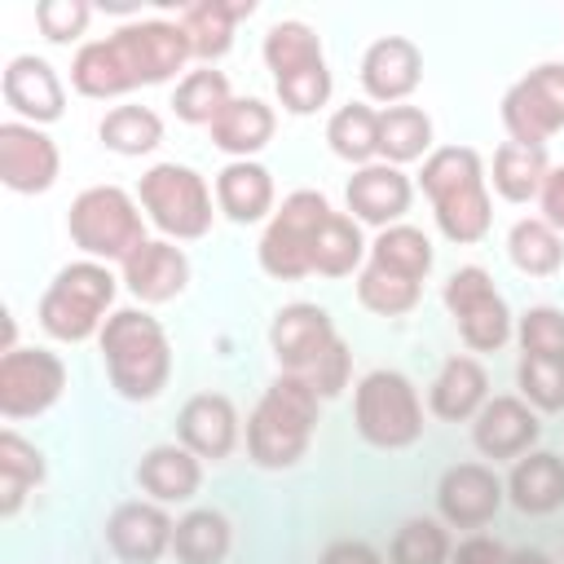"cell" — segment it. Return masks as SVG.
I'll return each instance as SVG.
<instances>
[{
	"mask_svg": "<svg viewBox=\"0 0 564 564\" xmlns=\"http://www.w3.org/2000/svg\"><path fill=\"white\" fill-rule=\"evenodd\" d=\"M0 97L9 106V119L22 123H57L66 115V79L57 66L40 53H13L0 70Z\"/></svg>",
	"mask_w": 564,
	"mask_h": 564,
	"instance_id": "obj_16",
	"label": "cell"
},
{
	"mask_svg": "<svg viewBox=\"0 0 564 564\" xmlns=\"http://www.w3.org/2000/svg\"><path fill=\"white\" fill-rule=\"evenodd\" d=\"M489 370L476 352H454L441 361L436 379L427 383V410L441 423H471L489 401Z\"/></svg>",
	"mask_w": 564,
	"mask_h": 564,
	"instance_id": "obj_25",
	"label": "cell"
},
{
	"mask_svg": "<svg viewBox=\"0 0 564 564\" xmlns=\"http://www.w3.org/2000/svg\"><path fill=\"white\" fill-rule=\"evenodd\" d=\"M251 13H256V0H198V4H181L176 22L189 35L194 62L198 66H216L234 48L238 22H247Z\"/></svg>",
	"mask_w": 564,
	"mask_h": 564,
	"instance_id": "obj_27",
	"label": "cell"
},
{
	"mask_svg": "<svg viewBox=\"0 0 564 564\" xmlns=\"http://www.w3.org/2000/svg\"><path fill=\"white\" fill-rule=\"evenodd\" d=\"M176 441L203 463H225L242 441L238 405L225 392H194L176 414Z\"/></svg>",
	"mask_w": 564,
	"mask_h": 564,
	"instance_id": "obj_23",
	"label": "cell"
},
{
	"mask_svg": "<svg viewBox=\"0 0 564 564\" xmlns=\"http://www.w3.org/2000/svg\"><path fill=\"white\" fill-rule=\"evenodd\" d=\"M432 150H436V128L423 106L401 101V106L379 110V159L383 163H392V167L423 163Z\"/></svg>",
	"mask_w": 564,
	"mask_h": 564,
	"instance_id": "obj_31",
	"label": "cell"
},
{
	"mask_svg": "<svg viewBox=\"0 0 564 564\" xmlns=\"http://www.w3.org/2000/svg\"><path fill=\"white\" fill-rule=\"evenodd\" d=\"M352 286H357V304L366 313H375V317H405L423 300V282L397 278V273L375 269V264H361V273L352 278Z\"/></svg>",
	"mask_w": 564,
	"mask_h": 564,
	"instance_id": "obj_40",
	"label": "cell"
},
{
	"mask_svg": "<svg viewBox=\"0 0 564 564\" xmlns=\"http://www.w3.org/2000/svg\"><path fill=\"white\" fill-rule=\"evenodd\" d=\"M507 502V485L502 476L494 471V463H480V458H467V463H454L441 471L436 480V516L449 524V529H485Z\"/></svg>",
	"mask_w": 564,
	"mask_h": 564,
	"instance_id": "obj_15",
	"label": "cell"
},
{
	"mask_svg": "<svg viewBox=\"0 0 564 564\" xmlns=\"http://www.w3.org/2000/svg\"><path fill=\"white\" fill-rule=\"evenodd\" d=\"M489 172V189L507 203H533L551 176V159L546 145H520V141H502L494 150Z\"/></svg>",
	"mask_w": 564,
	"mask_h": 564,
	"instance_id": "obj_32",
	"label": "cell"
},
{
	"mask_svg": "<svg viewBox=\"0 0 564 564\" xmlns=\"http://www.w3.org/2000/svg\"><path fill=\"white\" fill-rule=\"evenodd\" d=\"M234 551V524L220 507H189L176 516L172 555L176 564H225Z\"/></svg>",
	"mask_w": 564,
	"mask_h": 564,
	"instance_id": "obj_33",
	"label": "cell"
},
{
	"mask_svg": "<svg viewBox=\"0 0 564 564\" xmlns=\"http://www.w3.org/2000/svg\"><path fill=\"white\" fill-rule=\"evenodd\" d=\"M516 397H524L538 414L564 410V361L520 352V361H516Z\"/></svg>",
	"mask_w": 564,
	"mask_h": 564,
	"instance_id": "obj_42",
	"label": "cell"
},
{
	"mask_svg": "<svg viewBox=\"0 0 564 564\" xmlns=\"http://www.w3.org/2000/svg\"><path fill=\"white\" fill-rule=\"evenodd\" d=\"M538 436H542V414L516 392L489 397L471 419V445L489 463H516L520 454L538 449Z\"/></svg>",
	"mask_w": 564,
	"mask_h": 564,
	"instance_id": "obj_20",
	"label": "cell"
},
{
	"mask_svg": "<svg viewBox=\"0 0 564 564\" xmlns=\"http://www.w3.org/2000/svg\"><path fill=\"white\" fill-rule=\"evenodd\" d=\"M366 264L388 269V273L410 278V282H427V273H432V264H436V247H432V238H427L419 225L401 220V225H388V229H379V234L370 238Z\"/></svg>",
	"mask_w": 564,
	"mask_h": 564,
	"instance_id": "obj_35",
	"label": "cell"
},
{
	"mask_svg": "<svg viewBox=\"0 0 564 564\" xmlns=\"http://www.w3.org/2000/svg\"><path fill=\"white\" fill-rule=\"evenodd\" d=\"M507 564H555V560L546 551H538V546H520V551L507 555Z\"/></svg>",
	"mask_w": 564,
	"mask_h": 564,
	"instance_id": "obj_49",
	"label": "cell"
},
{
	"mask_svg": "<svg viewBox=\"0 0 564 564\" xmlns=\"http://www.w3.org/2000/svg\"><path fill=\"white\" fill-rule=\"evenodd\" d=\"M507 260L524 278H555L564 269V234L542 216H520L507 229Z\"/></svg>",
	"mask_w": 564,
	"mask_h": 564,
	"instance_id": "obj_37",
	"label": "cell"
},
{
	"mask_svg": "<svg viewBox=\"0 0 564 564\" xmlns=\"http://www.w3.org/2000/svg\"><path fill=\"white\" fill-rule=\"evenodd\" d=\"M330 198L322 189H291L278 212L269 216V225L260 229V242H256V260L264 269V278L273 282H300L313 273V247H317V234L322 225L330 220Z\"/></svg>",
	"mask_w": 564,
	"mask_h": 564,
	"instance_id": "obj_10",
	"label": "cell"
},
{
	"mask_svg": "<svg viewBox=\"0 0 564 564\" xmlns=\"http://www.w3.org/2000/svg\"><path fill=\"white\" fill-rule=\"evenodd\" d=\"M366 256H370V238L361 234V225L348 212H330V220L322 225L317 247H313V273L317 278H357Z\"/></svg>",
	"mask_w": 564,
	"mask_h": 564,
	"instance_id": "obj_38",
	"label": "cell"
},
{
	"mask_svg": "<svg viewBox=\"0 0 564 564\" xmlns=\"http://www.w3.org/2000/svg\"><path fill=\"white\" fill-rule=\"evenodd\" d=\"M137 203L145 212V220L167 238V242H194L207 238L216 225V189L207 185V176L189 163L163 159L150 163L137 181Z\"/></svg>",
	"mask_w": 564,
	"mask_h": 564,
	"instance_id": "obj_7",
	"label": "cell"
},
{
	"mask_svg": "<svg viewBox=\"0 0 564 564\" xmlns=\"http://www.w3.org/2000/svg\"><path fill=\"white\" fill-rule=\"evenodd\" d=\"M441 304L458 326L467 352H498L516 339V313L507 295L494 286L485 264H458L441 282Z\"/></svg>",
	"mask_w": 564,
	"mask_h": 564,
	"instance_id": "obj_11",
	"label": "cell"
},
{
	"mask_svg": "<svg viewBox=\"0 0 564 564\" xmlns=\"http://www.w3.org/2000/svg\"><path fill=\"white\" fill-rule=\"evenodd\" d=\"M97 141L119 159H145L163 145V115L141 101H119L97 119Z\"/></svg>",
	"mask_w": 564,
	"mask_h": 564,
	"instance_id": "obj_34",
	"label": "cell"
},
{
	"mask_svg": "<svg viewBox=\"0 0 564 564\" xmlns=\"http://www.w3.org/2000/svg\"><path fill=\"white\" fill-rule=\"evenodd\" d=\"M119 273L101 260H70L62 264L48 286L40 291L35 300V322L48 339L57 344H84V339H97L106 317L115 313V295H119Z\"/></svg>",
	"mask_w": 564,
	"mask_h": 564,
	"instance_id": "obj_5",
	"label": "cell"
},
{
	"mask_svg": "<svg viewBox=\"0 0 564 564\" xmlns=\"http://www.w3.org/2000/svg\"><path fill=\"white\" fill-rule=\"evenodd\" d=\"M538 207H542L538 216L564 234V163L551 167V176H546V185H542V194H538Z\"/></svg>",
	"mask_w": 564,
	"mask_h": 564,
	"instance_id": "obj_48",
	"label": "cell"
},
{
	"mask_svg": "<svg viewBox=\"0 0 564 564\" xmlns=\"http://www.w3.org/2000/svg\"><path fill=\"white\" fill-rule=\"evenodd\" d=\"M516 344L529 357H551L564 361V308L555 304H533L516 317Z\"/></svg>",
	"mask_w": 564,
	"mask_h": 564,
	"instance_id": "obj_43",
	"label": "cell"
},
{
	"mask_svg": "<svg viewBox=\"0 0 564 564\" xmlns=\"http://www.w3.org/2000/svg\"><path fill=\"white\" fill-rule=\"evenodd\" d=\"M507 502L520 516H551L564 507V458L555 449H529L502 476Z\"/></svg>",
	"mask_w": 564,
	"mask_h": 564,
	"instance_id": "obj_28",
	"label": "cell"
},
{
	"mask_svg": "<svg viewBox=\"0 0 564 564\" xmlns=\"http://www.w3.org/2000/svg\"><path fill=\"white\" fill-rule=\"evenodd\" d=\"M62 176V150L57 141L22 119L0 123V181L13 194H48Z\"/></svg>",
	"mask_w": 564,
	"mask_h": 564,
	"instance_id": "obj_17",
	"label": "cell"
},
{
	"mask_svg": "<svg viewBox=\"0 0 564 564\" xmlns=\"http://www.w3.org/2000/svg\"><path fill=\"white\" fill-rule=\"evenodd\" d=\"M317 423H322V397L308 388V379L278 370L247 414L242 427L247 458L260 471H291L308 454Z\"/></svg>",
	"mask_w": 564,
	"mask_h": 564,
	"instance_id": "obj_3",
	"label": "cell"
},
{
	"mask_svg": "<svg viewBox=\"0 0 564 564\" xmlns=\"http://www.w3.org/2000/svg\"><path fill=\"white\" fill-rule=\"evenodd\" d=\"M339 344L335 317L313 300H291L269 322V352L282 375H308Z\"/></svg>",
	"mask_w": 564,
	"mask_h": 564,
	"instance_id": "obj_14",
	"label": "cell"
},
{
	"mask_svg": "<svg viewBox=\"0 0 564 564\" xmlns=\"http://www.w3.org/2000/svg\"><path fill=\"white\" fill-rule=\"evenodd\" d=\"M326 145L335 159L366 167L379 159V106L370 101H344L326 119Z\"/></svg>",
	"mask_w": 564,
	"mask_h": 564,
	"instance_id": "obj_36",
	"label": "cell"
},
{
	"mask_svg": "<svg viewBox=\"0 0 564 564\" xmlns=\"http://www.w3.org/2000/svg\"><path fill=\"white\" fill-rule=\"evenodd\" d=\"M507 546L498 542V538H489V533H467V538H458L454 542V551H449V564H507Z\"/></svg>",
	"mask_w": 564,
	"mask_h": 564,
	"instance_id": "obj_46",
	"label": "cell"
},
{
	"mask_svg": "<svg viewBox=\"0 0 564 564\" xmlns=\"http://www.w3.org/2000/svg\"><path fill=\"white\" fill-rule=\"evenodd\" d=\"M449 524L441 516H410L392 542H388V564H449Z\"/></svg>",
	"mask_w": 564,
	"mask_h": 564,
	"instance_id": "obj_41",
	"label": "cell"
},
{
	"mask_svg": "<svg viewBox=\"0 0 564 564\" xmlns=\"http://www.w3.org/2000/svg\"><path fill=\"white\" fill-rule=\"evenodd\" d=\"M189 256L181 242H167V238H145L123 264H119V282L123 291L141 304V308H154V304H172L176 295H185L189 286Z\"/></svg>",
	"mask_w": 564,
	"mask_h": 564,
	"instance_id": "obj_22",
	"label": "cell"
},
{
	"mask_svg": "<svg viewBox=\"0 0 564 564\" xmlns=\"http://www.w3.org/2000/svg\"><path fill=\"white\" fill-rule=\"evenodd\" d=\"M212 145L220 150V154H229V159H256L269 141H273V132H278V110L264 101V97H256V93H247V97H234L216 119H212Z\"/></svg>",
	"mask_w": 564,
	"mask_h": 564,
	"instance_id": "obj_29",
	"label": "cell"
},
{
	"mask_svg": "<svg viewBox=\"0 0 564 564\" xmlns=\"http://www.w3.org/2000/svg\"><path fill=\"white\" fill-rule=\"evenodd\" d=\"M132 476L150 502L172 507V502H189L203 489V458L194 449H185L181 441H163L141 454Z\"/></svg>",
	"mask_w": 564,
	"mask_h": 564,
	"instance_id": "obj_26",
	"label": "cell"
},
{
	"mask_svg": "<svg viewBox=\"0 0 564 564\" xmlns=\"http://www.w3.org/2000/svg\"><path fill=\"white\" fill-rule=\"evenodd\" d=\"M317 564H383V555L361 538H339L317 555Z\"/></svg>",
	"mask_w": 564,
	"mask_h": 564,
	"instance_id": "obj_47",
	"label": "cell"
},
{
	"mask_svg": "<svg viewBox=\"0 0 564 564\" xmlns=\"http://www.w3.org/2000/svg\"><path fill=\"white\" fill-rule=\"evenodd\" d=\"M93 4L88 0H40L35 4V31L48 40V44H75L88 22H93Z\"/></svg>",
	"mask_w": 564,
	"mask_h": 564,
	"instance_id": "obj_44",
	"label": "cell"
},
{
	"mask_svg": "<svg viewBox=\"0 0 564 564\" xmlns=\"http://www.w3.org/2000/svg\"><path fill=\"white\" fill-rule=\"evenodd\" d=\"M502 128L520 145H546L564 132V62H538L502 93Z\"/></svg>",
	"mask_w": 564,
	"mask_h": 564,
	"instance_id": "obj_13",
	"label": "cell"
},
{
	"mask_svg": "<svg viewBox=\"0 0 564 564\" xmlns=\"http://www.w3.org/2000/svg\"><path fill=\"white\" fill-rule=\"evenodd\" d=\"M260 57H264V70L273 79V97H278V106L286 115L304 119V115H317L330 101L335 75H330V62H326L317 26H308L304 18L269 22Z\"/></svg>",
	"mask_w": 564,
	"mask_h": 564,
	"instance_id": "obj_6",
	"label": "cell"
},
{
	"mask_svg": "<svg viewBox=\"0 0 564 564\" xmlns=\"http://www.w3.org/2000/svg\"><path fill=\"white\" fill-rule=\"evenodd\" d=\"M352 423L375 449H410L427 427V410L405 370L375 366L352 383Z\"/></svg>",
	"mask_w": 564,
	"mask_h": 564,
	"instance_id": "obj_9",
	"label": "cell"
},
{
	"mask_svg": "<svg viewBox=\"0 0 564 564\" xmlns=\"http://www.w3.org/2000/svg\"><path fill=\"white\" fill-rule=\"evenodd\" d=\"M70 383L66 361L44 344H18L13 352H0V414L4 423L40 419L48 414Z\"/></svg>",
	"mask_w": 564,
	"mask_h": 564,
	"instance_id": "obj_12",
	"label": "cell"
},
{
	"mask_svg": "<svg viewBox=\"0 0 564 564\" xmlns=\"http://www.w3.org/2000/svg\"><path fill=\"white\" fill-rule=\"evenodd\" d=\"M172 511L150 498H128L106 516V546L119 564H159L172 551Z\"/></svg>",
	"mask_w": 564,
	"mask_h": 564,
	"instance_id": "obj_21",
	"label": "cell"
},
{
	"mask_svg": "<svg viewBox=\"0 0 564 564\" xmlns=\"http://www.w3.org/2000/svg\"><path fill=\"white\" fill-rule=\"evenodd\" d=\"M234 101V88H229V75L216 70V66H194L176 79L172 88V115L189 128H212V119Z\"/></svg>",
	"mask_w": 564,
	"mask_h": 564,
	"instance_id": "obj_39",
	"label": "cell"
},
{
	"mask_svg": "<svg viewBox=\"0 0 564 564\" xmlns=\"http://www.w3.org/2000/svg\"><path fill=\"white\" fill-rule=\"evenodd\" d=\"M216 212L234 225H269L278 212V185L273 172L260 159H229L216 172Z\"/></svg>",
	"mask_w": 564,
	"mask_h": 564,
	"instance_id": "obj_24",
	"label": "cell"
},
{
	"mask_svg": "<svg viewBox=\"0 0 564 564\" xmlns=\"http://www.w3.org/2000/svg\"><path fill=\"white\" fill-rule=\"evenodd\" d=\"M300 379H308V388L322 397V401H330V397H344L348 392V383H352V348H348V339L339 335V344L308 370V375H300Z\"/></svg>",
	"mask_w": 564,
	"mask_h": 564,
	"instance_id": "obj_45",
	"label": "cell"
},
{
	"mask_svg": "<svg viewBox=\"0 0 564 564\" xmlns=\"http://www.w3.org/2000/svg\"><path fill=\"white\" fill-rule=\"evenodd\" d=\"M97 352H101L110 388L123 401H137V405L154 401L172 383V339H167L163 322L141 304L115 308L106 317V326L97 335Z\"/></svg>",
	"mask_w": 564,
	"mask_h": 564,
	"instance_id": "obj_4",
	"label": "cell"
},
{
	"mask_svg": "<svg viewBox=\"0 0 564 564\" xmlns=\"http://www.w3.org/2000/svg\"><path fill=\"white\" fill-rule=\"evenodd\" d=\"M66 234L79 247V256L123 264L145 242V212L137 194H128L123 185H88L66 207Z\"/></svg>",
	"mask_w": 564,
	"mask_h": 564,
	"instance_id": "obj_8",
	"label": "cell"
},
{
	"mask_svg": "<svg viewBox=\"0 0 564 564\" xmlns=\"http://www.w3.org/2000/svg\"><path fill=\"white\" fill-rule=\"evenodd\" d=\"M194 62L176 18H128L101 40H84L70 57V88L88 101H115L150 84L181 79Z\"/></svg>",
	"mask_w": 564,
	"mask_h": 564,
	"instance_id": "obj_1",
	"label": "cell"
},
{
	"mask_svg": "<svg viewBox=\"0 0 564 564\" xmlns=\"http://www.w3.org/2000/svg\"><path fill=\"white\" fill-rule=\"evenodd\" d=\"M370 106H401L423 84V48L410 35H375L357 66Z\"/></svg>",
	"mask_w": 564,
	"mask_h": 564,
	"instance_id": "obj_19",
	"label": "cell"
},
{
	"mask_svg": "<svg viewBox=\"0 0 564 564\" xmlns=\"http://www.w3.org/2000/svg\"><path fill=\"white\" fill-rule=\"evenodd\" d=\"M414 176L405 167H392L383 159L366 163V167H352L348 185H344V207L357 225H370L375 234L388 229V225H401L410 203H414Z\"/></svg>",
	"mask_w": 564,
	"mask_h": 564,
	"instance_id": "obj_18",
	"label": "cell"
},
{
	"mask_svg": "<svg viewBox=\"0 0 564 564\" xmlns=\"http://www.w3.org/2000/svg\"><path fill=\"white\" fill-rule=\"evenodd\" d=\"M44 476H48L44 449L26 441L18 427H4L0 432V516L13 520L26 507V498L44 485Z\"/></svg>",
	"mask_w": 564,
	"mask_h": 564,
	"instance_id": "obj_30",
	"label": "cell"
},
{
	"mask_svg": "<svg viewBox=\"0 0 564 564\" xmlns=\"http://www.w3.org/2000/svg\"><path fill=\"white\" fill-rule=\"evenodd\" d=\"M414 185L432 203V220H436L441 238L471 247L489 234L494 194H489L485 159L471 145H436L423 159V167L414 172Z\"/></svg>",
	"mask_w": 564,
	"mask_h": 564,
	"instance_id": "obj_2",
	"label": "cell"
}]
</instances>
